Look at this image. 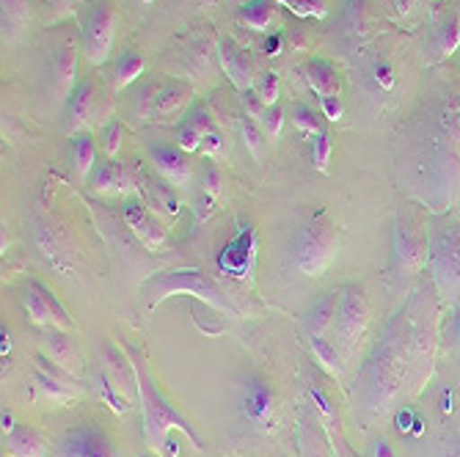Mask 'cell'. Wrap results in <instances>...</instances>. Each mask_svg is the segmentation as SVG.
<instances>
[{
    "label": "cell",
    "mask_w": 460,
    "mask_h": 457,
    "mask_svg": "<svg viewBox=\"0 0 460 457\" xmlns=\"http://www.w3.org/2000/svg\"><path fill=\"white\" fill-rule=\"evenodd\" d=\"M436 286H413L408 301L386 320L381 337L361 361L353 386L356 419L372 425L400 408L428 381L438 347Z\"/></svg>",
    "instance_id": "obj_1"
},
{
    "label": "cell",
    "mask_w": 460,
    "mask_h": 457,
    "mask_svg": "<svg viewBox=\"0 0 460 457\" xmlns=\"http://www.w3.org/2000/svg\"><path fill=\"white\" fill-rule=\"evenodd\" d=\"M400 182L430 210L460 198V94L447 89L422 100L400 130Z\"/></svg>",
    "instance_id": "obj_2"
},
{
    "label": "cell",
    "mask_w": 460,
    "mask_h": 457,
    "mask_svg": "<svg viewBox=\"0 0 460 457\" xmlns=\"http://www.w3.org/2000/svg\"><path fill=\"white\" fill-rule=\"evenodd\" d=\"M174 295H190L207 306H213L221 314L229 317H240L237 306L229 301V295L224 293V286L210 278L207 273L196 270V268H180V270H165V273H155L141 284V298L146 301L149 309H157L163 301H169Z\"/></svg>",
    "instance_id": "obj_3"
},
{
    "label": "cell",
    "mask_w": 460,
    "mask_h": 457,
    "mask_svg": "<svg viewBox=\"0 0 460 457\" xmlns=\"http://www.w3.org/2000/svg\"><path fill=\"white\" fill-rule=\"evenodd\" d=\"M133 353V366H136V389H138V402H141V413H144V435H146V444L152 452H160L169 444V433L172 430H182L185 438L196 446V449H204L201 446V438L196 435V430L180 417V413L165 402V397L157 391L155 386V378L149 366L144 364L141 356H136V350L130 347Z\"/></svg>",
    "instance_id": "obj_4"
},
{
    "label": "cell",
    "mask_w": 460,
    "mask_h": 457,
    "mask_svg": "<svg viewBox=\"0 0 460 457\" xmlns=\"http://www.w3.org/2000/svg\"><path fill=\"white\" fill-rule=\"evenodd\" d=\"M428 262L436 293L460 303V224L455 218L433 215L428 221Z\"/></svg>",
    "instance_id": "obj_5"
},
{
    "label": "cell",
    "mask_w": 460,
    "mask_h": 457,
    "mask_svg": "<svg viewBox=\"0 0 460 457\" xmlns=\"http://www.w3.org/2000/svg\"><path fill=\"white\" fill-rule=\"evenodd\" d=\"M340 229L325 213H317L304 226L296 229L289 240V259L296 270L306 278H320L337 259Z\"/></svg>",
    "instance_id": "obj_6"
},
{
    "label": "cell",
    "mask_w": 460,
    "mask_h": 457,
    "mask_svg": "<svg viewBox=\"0 0 460 457\" xmlns=\"http://www.w3.org/2000/svg\"><path fill=\"white\" fill-rule=\"evenodd\" d=\"M75 69H77V45L75 36L69 33H56L45 56H41L36 83H39V97L45 100L50 108H58L66 97H72L75 86Z\"/></svg>",
    "instance_id": "obj_7"
},
{
    "label": "cell",
    "mask_w": 460,
    "mask_h": 457,
    "mask_svg": "<svg viewBox=\"0 0 460 457\" xmlns=\"http://www.w3.org/2000/svg\"><path fill=\"white\" fill-rule=\"evenodd\" d=\"M234 413L251 435H270L279 422V400L268 378L248 372L234 394Z\"/></svg>",
    "instance_id": "obj_8"
},
{
    "label": "cell",
    "mask_w": 460,
    "mask_h": 457,
    "mask_svg": "<svg viewBox=\"0 0 460 457\" xmlns=\"http://www.w3.org/2000/svg\"><path fill=\"white\" fill-rule=\"evenodd\" d=\"M428 262V229L422 224L397 213L392 224V278L405 284Z\"/></svg>",
    "instance_id": "obj_9"
},
{
    "label": "cell",
    "mask_w": 460,
    "mask_h": 457,
    "mask_svg": "<svg viewBox=\"0 0 460 457\" xmlns=\"http://www.w3.org/2000/svg\"><path fill=\"white\" fill-rule=\"evenodd\" d=\"M372 320V306H369V295L361 284H348L342 286V298H340V314H337V339L340 347L348 358H353L358 353V345L367 337V328Z\"/></svg>",
    "instance_id": "obj_10"
},
{
    "label": "cell",
    "mask_w": 460,
    "mask_h": 457,
    "mask_svg": "<svg viewBox=\"0 0 460 457\" xmlns=\"http://www.w3.org/2000/svg\"><path fill=\"white\" fill-rule=\"evenodd\" d=\"M113 36H116V9L108 0H94L80 22V48L92 66H100L108 61Z\"/></svg>",
    "instance_id": "obj_11"
},
{
    "label": "cell",
    "mask_w": 460,
    "mask_h": 457,
    "mask_svg": "<svg viewBox=\"0 0 460 457\" xmlns=\"http://www.w3.org/2000/svg\"><path fill=\"white\" fill-rule=\"evenodd\" d=\"M218 270L234 281H251L257 268V229L254 224H240L237 234L221 248V254L216 259Z\"/></svg>",
    "instance_id": "obj_12"
},
{
    "label": "cell",
    "mask_w": 460,
    "mask_h": 457,
    "mask_svg": "<svg viewBox=\"0 0 460 457\" xmlns=\"http://www.w3.org/2000/svg\"><path fill=\"white\" fill-rule=\"evenodd\" d=\"M22 306L36 328H64L72 330V317L61 306V301L53 295V289L48 284H41L39 278H28L22 286Z\"/></svg>",
    "instance_id": "obj_13"
},
{
    "label": "cell",
    "mask_w": 460,
    "mask_h": 457,
    "mask_svg": "<svg viewBox=\"0 0 460 457\" xmlns=\"http://www.w3.org/2000/svg\"><path fill=\"white\" fill-rule=\"evenodd\" d=\"M33 378H36V389L41 391V400L50 402L53 408L66 405L69 400L77 397V378L72 372L61 369L56 361H50L48 356H39L36 358V369H33Z\"/></svg>",
    "instance_id": "obj_14"
},
{
    "label": "cell",
    "mask_w": 460,
    "mask_h": 457,
    "mask_svg": "<svg viewBox=\"0 0 460 457\" xmlns=\"http://www.w3.org/2000/svg\"><path fill=\"white\" fill-rule=\"evenodd\" d=\"M58 454L61 457H121L116 444L97 425H77V427H72L61 438Z\"/></svg>",
    "instance_id": "obj_15"
},
{
    "label": "cell",
    "mask_w": 460,
    "mask_h": 457,
    "mask_svg": "<svg viewBox=\"0 0 460 457\" xmlns=\"http://www.w3.org/2000/svg\"><path fill=\"white\" fill-rule=\"evenodd\" d=\"M149 160L155 165V171L169 182L174 190H185L193 182V163L185 149L172 146V144H149Z\"/></svg>",
    "instance_id": "obj_16"
},
{
    "label": "cell",
    "mask_w": 460,
    "mask_h": 457,
    "mask_svg": "<svg viewBox=\"0 0 460 457\" xmlns=\"http://www.w3.org/2000/svg\"><path fill=\"white\" fill-rule=\"evenodd\" d=\"M121 218L124 224H128L133 229V234L149 248V251H157V248L165 245V240H169V229L163 226V221L149 210L146 201L133 196L121 204Z\"/></svg>",
    "instance_id": "obj_17"
},
{
    "label": "cell",
    "mask_w": 460,
    "mask_h": 457,
    "mask_svg": "<svg viewBox=\"0 0 460 457\" xmlns=\"http://www.w3.org/2000/svg\"><path fill=\"white\" fill-rule=\"evenodd\" d=\"M218 56H221V64L229 75V80L240 92H248L254 89V80H257V69H254V58L248 56V50L232 36H221L218 41Z\"/></svg>",
    "instance_id": "obj_18"
},
{
    "label": "cell",
    "mask_w": 460,
    "mask_h": 457,
    "mask_svg": "<svg viewBox=\"0 0 460 457\" xmlns=\"http://www.w3.org/2000/svg\"><path fill=\"white\" fill-rule=\"evenodd\" d=\"M39 342H41V347H45L50 361H56L61 369L72 372L75 378L80 375L83 356H80L77 342L72 339L69 330H64V328H39Z\"/></svg>",
    "instance_id": "obj_19"
},
{
    "label": "cell",
    "mask_w": 460,
    "mask_h": 457,
    "mask_svg": "<svg viewBox=\"0 0 460 457\" xmlns=\"http://www.w3.org/2000/svg\"><path fill=\"white\" fill-rule=\"evenodd\" d=\"M97 116H100V92H97L94 77H86V80L77 83L72 97H69V124L66 127L75 136L80 130L92 127V124L97 121Z\"/></svg>",
    "instance_id": "obj_20"
},
{
    "label": "cell",
    "mask_w": 460,
    "mask_h": 457,
    "mask_svg": "<svg viewBox=\"0 0 460 457\" xmlns=\"http://www.w3.org/2000/svg\"><path fill=\"white\" fill-rule=\"evenodd\" d=\"M340 298H342V289H331V293H323V295L309 306V312H306L304 320H301V328H304L306 339H309V337H325V334H331L333 325H337Z\"/></svg>",
    "instance_id": "obj_21"
},
{
    "label": "cell",
    "mask_w": 460,
    "mask_h": 457,
    "mask_svg": "<svg viewBox=\"0 0 460 457\" xmlns=\"http://www.w3.org/2000/svg\"><path fill=\"white\" fill-rule=\"evenodd\" d=\"M190 105V89L180 80H165L163 86L149 97V116L155 119H177Z\"/></svg>",
    "instance_id": "obj_22"
},
{
    "label": "cell",
    "mask_w": 460,
    "mask_h": 457,
    "mask_svg": "<svg viewBox=\"0 0 460 457\" xmlns=\"http://www.w3.org/2000/svg\"><path fill=\"white\" fill-rule=\"evenodd\" d=\"M89 185H92V190H97L102 196H124L128 190H133V177L128 171V165L108 157L94 165Z\"/></svg>",
    "instance_id": "obj_23"
},
{
    "label": "cell",
    "mask_w": 460,
    "mask_h": 457,
    "mask_svg": "<svg viewBox=\"0 0 460 457\" xmlns=\"http://www.w3.org/2000/svg\"><path fill=\"white\" fill-rule=\"evenodd\" d=\"M102 361H105V372L111 375V381H116V389L124 397L138 394V389H136V366H133V361H128L121 356V350L113 342H105Z\"/></svg>",
    "instance_id": "obj_24"
},
{
    "label": "cell",
    "mask_w": 460,
    "mask_h": 457,
    "mask_svg": "<svg viewBox=\"0 0 460 457\" xmlns=\"http://www.w3.org/2000/svg\"><path fill=\"white\" fill-rule=\"evenodd\" d=\"M213 130H216V124H213L210 113H207L204 108H193L177 127V146L185 152H199L204 136L213 133Z\"/></svg>",
    "instance_id": "obj_25"
},
{
    "label": "cell",
    "mask_w": 460,
    "mask_h": 457,
    "mask_svg": "<svg viewBox=\"0 0 460 457\" xmlns=\"http://www.w3.org/2000/svg\"><path fill=\"white\" fill-rule=\"evenodd\" d=\"M304 77H306L309 89L317 97H333V94H340V89H342L337 66H333L331 61H325V58H309L304 64Z\"/></svg>",
    "instance_id": "obj_26"
},
{
    "label": "cell",
    "mask_w": 460,
    "mask_h": 457,
    "mask_svg": "<svg viewBox=\"0 0 460 457\" xmlns=\"http://www.w3.org/2000/svg\"><path fill=\"white\" fill-rule=\"evenodd\" d=\"M144 201L157 218L174 221L180 215V201L172 185H160L155 180H144Z\"/></svg>",
    "instance_id": "obj_27"
},
{
    "label": "cell",
    "mask_w": 460,
    "mask_h": 457,
    "mask_svg": "<svg viewBox=\"0 0 460 457\" xmlns=\"http://www.w3.org/2000/svg\"><path fill=\"white\" fill-rule=\"evenodd\" d=\"M457 45H460V20H457V14L449 12L430 31V48L438 58H449L457 50Z\"/></svg>",
    "instance_id": "obj_28"
},
{
    "label": "cell",
    "mask_w": 460,
    "mask_h": 457,
    "mask_svg": "<svg viewBox=\"0 0 460 457\" xmlns=\"http://www.w3.org/2000/svg\"><path fill=\"white\" fill-rule=\"evenodd\" d=\"M69 152H72L75 171L83 180H89L92 171H94V165H97V141H94V136H89V133H75L69 138Z\"/></svg>",
    "instance_id": "obj_29"
},
{
    "label": "cell",
    "mask_w": 460,
    "mask_h": 457,
    "mask_svg": "<svg viewBox=\"0 0 460 457\" xmlns=\"http://www.w3.org/2000/svg\"><path fill=\"white\" fill-rule=\"evenodd\" d=\"M4 444L12 457H45V441L25 425H17L12 433H6Z\"/></svg>",
    "instance_id": "obj_30"
},
{
    "label": "cell",
    "mask_w": 460,
    "mask_h": 457,
    "mask_svg": "<svg viewBox=\"0 0 460 457\" xmlns=\"http://www.w3.org/2000/svg\"><path fill=\"white\" fill-rule=\"evenodd\" d=\"M364 80H367V86H369L375 94H392V92H394V86H397L394 66H392L389 61H381V58L369 64V69H367Z\"/></svg>",
    "instance_id": "obj_31"
},
{
    "label": "cell",
    "mask_w": 460,
    "mask_h": 457,
    "mask_svg": "<svg viewBox=\"0 0 460 457\" xmlns=\"http://www.w3.org/2000/svg\"><path fill=\"white\" fill-rule=\"evenodd\" d=\"M309 347L314 353V361H320V366H325L331 375L342 378L345 369H342V356L337 350V345H331L325 337H309Z\"/></svg>",
    "instance_id": "obj_32"
},
{
    "label": "cell",
    "mask_w": 460,
    "mask_h": 457,
    "mask_svg": "<svg viewBox=\"0 0 460 457\" xmlns=\"http://www.w3.org/2000/svg\"><path fill=\"white\" fill-rule=\"evenodd\" d=\"M144 72V58L141 53L136 50H128V53H121L116 66H113V80H116V86L124 89V86H130V83H136Z\"/></svg>",
    "instance_id": "obj_33"
},
{
    "label": "cell",
    "mask_w": 460,
    "mask_h": 457,
    "mask_svg": "<svg viewBox=\"0 0 460 457\" xmlns=\"http://www.w3.org/2000/svg\"><path fill=\"white\" fill-rule=\"evenodd\" d=\"M273 12H276V4L273 0H248V4L240 9V20L254 28V31H265L273 20Z\"/></svg>",
    "instance_id": "obj_34"
},
{
    "label": "cell",
    "mask_w": 460,
    "mask_h": 457,
    "mask_svg": "<svg viewBox=\"0 0 460 457\" xmlns=\"http://www.w3.org/2000/svg\"><path fill=\"white\" fill-rule=\"evenodd\" d=\"M254 92L262 97V102L270 108L279 102V94H281V80L276 72H260L257 80H254Z\"/></svg>",
    "instance_id": "obj_35"
},
{
    "label": "cell",
    "mask_w": 460,
    "mask_h": 457,
    "mask_svg": "<svg viewBox=\"0 0 460 457\" xmlns=\"http://www.w3.org/2000/svg\"><path fill=\"white\" fill-rule=\"evenodd\" d=\"M243 138H245L248 152L260 160V157H262V149H265L268 136L262 133V127H260V121H257V119H248V116H245V124H243Z\"/></svg>",
    "instance_id": "obj_36"
},
{
    "label": "cell",
    "mask_w": 460,
    "mask_h": 457,
    "mask_svg": "<svg viewBox=\"0 0 460 457\" xmlns=\"http://www.w3.org/2000/svg\"><path fill=\"white\" fill-rule=\"evenodd\" d=\"M292 121L298 124L301 133H312V136L320 133V119L314 113V108L306 105V102H296V105H292Z\"/></svg>",
    "instance_id": "obj_37"
},
{
    "label": "cell",
    "mask_w": 460,
    "mask_h": 457,
    "mask_svg": "<svg viewBox=\"0 0 460 457\" xmlns=\"http://www.w3.org/2000/svg\"><path fill=\"white\" fill-rule=\"evenodd\" d=\"M331 152H333V141L328 133H317L312 141V163L317 171H325L328 163H331Z\"/></svg>",
    "instance_id": "obj_38"
},
{
    "label": "cell",
    "mask_w": 460,
    "mask_h": 457,
    "mask_svg": "<svg viewBox=\"0 0 460 457\" xmlns=\"http://www.w3.org/2000/svg\"><path fill=\"white\" fill-rule=\"evenodd\" d=\"M260 127H262V133H265L270 141L281 136V127H284V110H281L279 102L270 105V108H265V113H262V119H260Z\"/></svg>",
    "instance_id": "obj_39"
},
{
    "label": "cell",
    "mask_w": 460,
    "mask_h": 457,
    "mask_svg": "<svg viewBox=\"0 0 460 457\" xmlns=\"http://www.w3.org/2000/svg\"><path fill=\"white\" fill-rule=\"evenodd\" d=\"M201 185H204V198H207V204H213V201L221 196L224 177H221V171L216 169L213 163H207V165H204V180H201Z\"/></svg>",
    "instance_id": "obj_40"
},
{
    "label": "cell",
    "mask_w": 460,
    "mask_h": 457,
    "mask_svg": "<svg viewBox=\"0 0 460 457\" xmlns=\"http://www.w3.org/2000/svg\"><path fill=\"white\" fill-rule=\"evenodd\" d=\"M100 141H102V152H105L108 157H116V152H119V146H121V121H119V119H111V121L105 124Z\"/></svg>",
    "instance_id": "obj_41"
},
{
    "label": "cell",
    "mask_w": 460,
    "mask_h": 457,
    "mask_svg": "<svg viewBox=\"0 0 460 457\" xmlns=\"http://www.w3.org/2000/svg\"><path fill=\"white\" fill-rule=\"evenodd\" d=\"M287 9H292L298 17H323L325 14V0H279Z\"/></svg>",
    "instance_id": "obj_42"
},
{
    "label": "cell",
    "mask_w": 460,
    "mask_h": 457,
    "mask_svg": "<svg viewBox=\"0 0 460 457\" xmlns=\"http://www.w3.org/2000/svg\"><path fill=\"white\" fill-rule=\"evenodd\" d=\"M243 108H245V113H248V119H262V113H265V102H262V97L254 92V89H248V92H243Z\"/></svg>",
    "instance_id": "obj_43"
},
{
    "label": "cell",
    "mask_w": 460,
    "mask_h": 457,
    "mask_svg": "<svg viewBox=\"0 0 460 457\" xmlns=\"http://www.w3.org/2000/svg\"><path fill=\"white\" fill-rule=\"evenodd\" d=\"M320 108L325 113L328 121H340L342 113H345V105H342V97L333 94V97H320Z\"/></svg>",
    "instance_id": "obj_44"
},
{
    "label": "cell",
    "mask_w": 460,
    "mask_h": 457,
    "mask_svg": "<svg viewBox=\"0 0 460 457\" xmlns=\"http://www.w3.org/2000/svg\"><path fill=\"white\" fill-rule=\"evenodd\" d=\"M201 152H204L207 157H218V154L224 152V138H221V133H218V130H213V133H207V136H204V141H201Z\"/></svg>",
    "instance_id": "obj_45"
},
{
    "label": "cell",
    "mask_w": 460,
    "mask_h": 457,
    "mask_svg": "<svg viewBox=\"0 0 460 457\" xmlns=\"http://www.w3.org/2000/svg\"><path fill=\"white\" fill-rule=\"evenodd\" d=\"M331 444H333V457H356L353 452H350V446L345 444V438L337 433V438L331 435Z\"/></svg>",
    "instance_id": "obj_46"
},
{
    "label": "cell",
    "mask_w": 460,
    "mask_h": 457,
    "mask_svg": "<svg viewBox=\"0 0 460 457\" xmlns=\"http://www.w3.org/2000/svg\"><path fill=\"white\" fill-rule=\"evenodd\" d=\"M372 457H397V454H394V449H392V444L386 438H378L372 446Z\"/></svg>",
    "instance_id": "obj_47"
},
{
    "label": "cell",
    "mask_w": 460,
    "mask_h": 457,
    "mask_svg": "<svg viewBox=\"0 0 460 457\" xmlns=\"http://www.w3.org/2000/svg\"><path fill=\"white\" fill-rule=\"evenodd\" d=\"M455 342L460 347V309H457V317H455Z\"/></svg>",
    "instance_id": "obj_48"
},
{
    "label": "cell",
    "mask_w": 460,
    "mask_h": 457,
    "mask_svg": "<svg viewBox=\"0 0 460 457\" xmlns=\"http://www.w3.org/2000/svg\"><path fill=\"white\" fill-rule=\"evenodd\" d=\"M144 4H152V0H144Z\"/></svg>",
    "instance_id": "obj_49"
},
{
    "label": "cell",
    "mask_w": 460,
    "mask_h": 457,
    "mask_svg": "<svg viewBox=\"0 0 460 457\" xmlns=\"http://www.w3.org/2000/svg\"><path fill=\"white\" fill-rule=\"evenodd\" d=\"M141 457H152V454H141Z\"/></svg>",
    "instance_id": "obj_50"
}]
</instances>
